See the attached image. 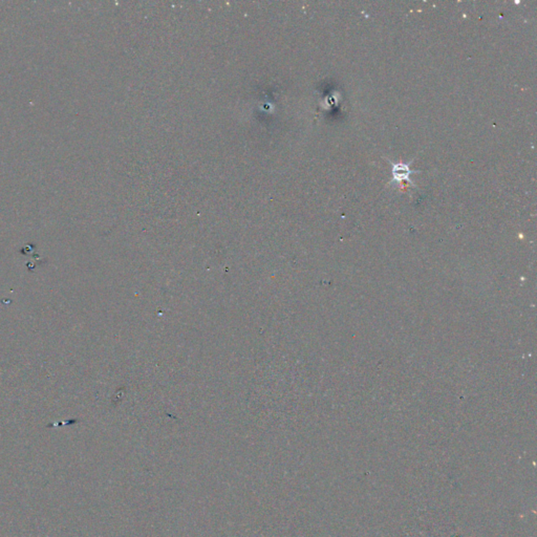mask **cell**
<instances>
[{
    "instance_id": "1",
    "label": "cell",
    "mask_w": 537,
    "mask_h": 537,
    "mask_svg": "<svg viewBox=\"0 0 537 537\" xmlns=\"http://www.w3.org/2000/svg\"><path fill=\"white\" fill-rule=\"evenodd\" d=\"M419 171H414L409 168V164H392V182H402L408 181L413 184V181L409 178V175Z\"/></svg>"
}]
</instances>
